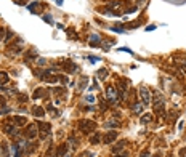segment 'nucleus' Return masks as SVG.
<instances>
[{
  "label": "nucleus",
  "mask_w": 186,
  "mask_h": 157,
  "mask_svg": "<svg viewBox=\"0 0 186 157\" xmlns=\"http://www.w3.org/2000/svg\"><path fill=\"white\" fill-rule=\"evenodd\" d=\"M77 127H79V130L82 132V133L88 135V133H92V132L96 130V122L88 120V119H82V120L77 122Z\"/></svg>",
  "instance_id": "1"
},
{
  "label": "nucleus",
  "mask_w": 186,
  "mask_h": 157,
  "mask_svg": "<svg viewBox=\"0 0 186 157\" xmlns=\"http://www.w3.org/2000/svg\"><path fill=\"white\" fill-rule=\"evenodd\" d=\"M138 95H140V98H141V104L143 106H149L151 104V93H149V90H148V87L141 85L140 90H138Z\"/></svg>",
  "instance_id": "2"
},
{
  "label": "nucleus",
  "mask_w": 186,
  "mask_h": 157,
  "mask_svg": "<svg viewBox=\"0 0 186 157\" xmlns=\"http://www.w3.org/2000/svg\"><path fill=\"white\" fill-rule=\"evenodd\" d=\"M37 127H39V135L43 138H47V136L52 133V125L48 124V122H43V120H39L37 122Z\"/></svg>",
  "instance_id": "3"
},
{
  "label": "nucleus",
  "mask_w": 186,
  "mask_h": 157,
  "mask_svg": "<svg viewBox=\"0 0 186 157\" xmlns=\"http://www.w3.org/2000/svg\"><path fill=\"white\" fill-rule=\"evenodd\" d=\"M37 128H39L37 124H29L24 130V136L28 139H35L37 136H39V130H37Z\"/></svg>",
  "instance_id": "4"
},
{
  "label": "nucleus",
  "mask_w": 186,
  "mask_h": 157,
  "mask_svg": "<svg viewBox=\"0 0 186 157\" xmlns=\"http://www.w3.org/2000/svg\"><path fill=\"white\" fill-rule=\"evenodd\" d=\"M117 138H119V133H117L116 130H109V132L104 133V136L101 138V141H103L104 144H111V143H114Z\"/></svg>",
  "instance_id": "5"
},
{
  "label": "nucleus",
  "mask_w": 186,
  "mask_h": 157,
  "mask_svg": "<svg viewBox=\"0 0 186 157\" xmlns=\"http://www.w3.org/2000/svg\"><path fill=\"white\" fill-rule=\"evenodd\" d=\"M3 132L6 133V135H10V136H18V127H16L15 124H8V122H5L3 124Z\"/></svg>",
  "instance_id": "6"
},
{
  "label": "nucleus",
  "mask_w": 186,
  "mask_h": 157,
  "mask_svg": "<svg viewBox=\"0 0 186 157\" xmlns=\"http://www.w3.org/2000/svg\"><path fill=\"white\" fill-rule=\"evenodd\" d=\"M59 64H61V67L64 71H66V72H76L77 71V64H74L72 61H67V59H61L59 61Z\"/></svg>",
  "instance_id": "7"
},
{
  "label": "nucleus",
  "mask_w": 186,
  "mask_h": 157,
  "mask_svg": "<svg viewBox=\"0 0 186 157\" xmlns=\"http://www.w3.org/2000/svg\"><path fill=\"white\" fill-rule=\"evenodd\" d=\"M32 98L34 100H40V98H48V90H45V88H35V91L32 93Z\"/></svg>",
  "instance_id": "8"
},
{
  "label": "nucleus",
  "mask_w": 186,
  "mask_h": 157,
  "mask_svg": "<svg viewBox=\"0 0 186 157\" xmlns=\"http://www.w3.org/2000/svg\"><path fill=\"white\" fill-rule=\"evenodd\" d=\"M11 122L16 125V127H26V125H28V119L23 117V115H16V117H13Z\"/></svg>",
  "instance_id": "9"
},
{
  "label": "nucleus",
  "mask_w": 186,
  "mask_h": 157,
  "mask_svg": "<svg viewBox=\"0 0 186 157\" xmlns=\"http://www.w3.org/2000/svg\"><path fill=\"white\" fill-rule=\"evenodd\" d=\"M32 115H34V117H37V119L45 117V109H43L42 106H34V107H32Z\"/></svg>",
  "instance_id": "10"
},
{
  "label": "nucleus",
  "mask_w": 186,
  "mask_h": 157,
  "mask_svg": "<svg viewBox=\"0 0 186 157\" xmlns=\"http://www.w3.org/2000/svg\"><path fill=\"white\" fill-rule=\"evenodd\" d=\"M106 95H107V98H109L114 104L117 103V93H116V90H114V87H111V85H109V87L106 88Z\"/></svg>",
  "instance_id": "11"
},
{
  "label": "nucleus",
  "mask_w": 186,
  "mask_h": 157,
  "mask_svg": "<svg viewBox=\"0 0 186 157\" xmlns=\"http://www.w3.org/2000/svg\"><path fill=\"white\" fill-rule=\"evenodd\" d=\"M67 143H61V144L58 146V149H56V156L55 157H64L67 154Z\"/></svg>",
  "instance_id": "12"
},
{
  "label": "nucleus",
  "mask_w": 186,
  "mask_h": 157,
  "mask_svg": "<svg viewBox=\"0 0 186 157\" xmlns=\"http://www.w3.org/2000/svg\"><path fill=\"white\" fill-rule=\"evenodd\" d=\"M100 45H101L100 35H98V34H93V35L90 37V47H95V48H96V47H100Z\"/></svg>",
  "instance_id": "13"
},
{
  "label": "nucleus",
  "mask_w": 186,
  "mask_h": 157,
  "mask_svg": "<svg viewBox=\"0 0 186 157\" xmlns=\"http://www.w3.org/2000/svg\"><path fill=\"white\" fill-rule=\"evenodd\" d=\"M100 143H101V135H100V132H95L90 136V144H100Z\"/></svg>",
  "instance_id": "14"
},
{
  "label": "nucleus",
  "mask_w": 186,
  "mask_h": 157,
  "mask_svg": "<svg viewBox=\"0 0 186 157\" xmlns=\"http://www.w3.org/2000/svg\"><path fill=\"white\" fill-rule=\"evenodd\" d=\"M87 85H88V77H82L79 82H77V88H79L80 91H82V90H85V88H87Z\"/></svg>",
  "instance_id": "15"
},
{
  "label": "nucleus",
  "mask_w": 186,
  "mask_h": 157,
  "mask_svg": "<svg viewBox=\"0 0 186 157\" xmlns=\"http://www.w3.org/2000/svg\"><path fill=\"white\" fill-rule=\"evenodd\" d=\"M10 82V76L6 72H3V71H0V87L2 85H6Z\"/></svg>",
  "instance_id": "16"
},
{
  "label": "nucleus",
  "mask_w": 186,
  "mask_h": 157,
  "mask_svg": "<svg viewBox=\"0 0 186 157\" xmlns=\"http://www.w3.org/2000/svg\"><path fill=\"white\" fill-rule=\"evenodd\" d=\"M107 76H109V72H107V69H104V67H103V69H100V71L96 72V77L100 78V80H106Z\"/></svg>",
  "instance_id": "17"
},
{
  "label": "nucleus",
  "mask_w": 186,
  "mask_h": 157,
  "mask_svg": "<svg viewBox=\"0 0 186 157\" xmlns=\"http://www.w3.org/2000/svg\"><path fill=\"white\" fill-rule=\"evenodd\" d=\"M66 143H67V148H72V149H76L77 146H79V144H77V143H79V141H77V139L74 138V136H69Z\"/></svg>",
  "instance_id": "18"
},
{
  "label": "nucleus",
  "mask_w": 186,
  "mask_h": 157,
  "mask_svg": "<svg viewBox=\"0 0 186 157\" xmlns=\"http://www.w3.org/2000/svg\"><path fill=\"white\" fill-rule=\"evenodd\" d=\"M140 120H141V124H143V125L149 124V122H153V114H143Z\"/></svg>",
  "instance_id": "19"
},
{
  "label": "nucleus",
  "mask_w": 186,
  "mask_h": 157,
  "mask_svg": "<svg viewBox=\"0 0 186 157\" xmlns=\"http://www.w3.org/2000/svg\"><path fill=\"white\" fill-rule=\"evenodd\" d=\"M125 144H127V139H120V141H119V143H117V144L112 148V152H119V151L124 148Z\"/></svg>",
  "instance_id": "20"
},
{
  "label": "nucleus",
  "mask_w": 186,
  "mask_h": 157,
  "mask_svg": "<svg viewBox=\"0 0 186 157\" xmlns=\"http://www.w3.org/2000/svg\"><path fill=\"white\" fill-rule=\"evenodd\" d=\"M120 5H122V2H119V0H112L111 3H107V5H106V8L107 10H114V8H119Z\"/></svg>",
  "instance_id": "21"
},
{
  "label": "nucleus",
  "mask_w": 186,
  "mask_h": 157,
  "mask_svg": "<svg viewBox=\"0 0 186 157\" xmlns=\"http://www.w3.org/2000/svg\"><path fill=\"white\" fill-rule=\"evenodd\" d=\"M141 107H143V104H141V103H138V101H135L133 104H130L132 112H140V111H141Z\"/></svg>",
  "instance_id": "22"
},
{
  "label": "nucleus",
  "mask_w": 186,
  "mask_h": 157,
  "mask_svg": "<svg viewBox=\"0 0 186 157\" xmlns=\"http://www.w3.org/2000/svg\"><path fill=\"white\" fill-rule=\"evenodd\" d=\"M53 95H58V96H59V95H63V96H64V88L63 87H56V88H53Z\"/></svg>",
  "instance_id": "23"
},
{
  "label": "nucleus",
  "mask_w": 186,
  "mask_h": 157,
  "mask_svg": "<svg viewBox=\"0 0 186 157\" xmlns=\"http://www.w3.org/2000/svg\"><path fill=\"white\" fill-rule=\"evenodd\" d=\"M37 5H39V2H32V3H29V5H28V10H29V11H32V13H35Z\"/></svg>",
  "instance_id": "24"
},
{
  "label": "nucleus",
  "mask_w": 186,
  "mask_h": 157,
  "mask_svg": "<svg viewBox=\"0 0 186 157\" xmlns=\"http://www.w3.org/2000/svg\"><path fill=\"white\" fill-rule=\"evenodd\" d=\"M47 111H48V112H52V114H53V115H59V112H58V111H56V109H55V107H53V106H52V104H48V106H47Z\"/></svg>",
  "instance_id": "25"
},
{
  "label": "nucleus",
  "mask_w": 186,
  "mask_h": 157,
  "mask_svg": "<svg viewBox=\"0 0 186 157\" xmlns=\"http://www.w3.org/2000/svg\"><path fill=\"white\" fill-rule=\"evenodd\" d=\"M34 58H37L35 52H26V59H34Z\"/></svg>",
  "instance_id": "26"
},
{
  "label": "nucleus",
  "mask_w": 186,
  "mask_h": 157,
  "mask_svg": "<svg viewBox=\"0 0 186 157\" xmlns=\"http://www.w3.org/2000/svg\"><path fill=\"white\" fill-rule=\"evenodd\" d=\"M13 37V32L11 30H6V34H5V39H3V42H10V39Z\"/></svg>",
  "instance_id": "27"
},
{
  "label": "nucleus",
  "mask_w": 186,
  "mask_h": 157,
  "mask_svg": "<svg viewBox=\"0 0 186 157\" xmlns=\"http://www.w3.org/2000/svg\"><path fill=\"white\" fill-rule=\"evenodd\" d=\"M104 127H119V122H106V124H104Z\"/></svg>",
  "instance_id": "28"
},
{
  "label": "nucleus",
  "mask_w": 186,
  "mask_h": 157,
  "mask_svg": "<svg viewBox=\"0 0 186 157\" xmlns=\"http://www.w3.org/2000/svg\"><path fill=\"white\" fill-rule=\"evenodd\" d=\"M58 78H59V82H61V83H67V82H69V78H67L66 76H58Z\"/></svg>",
  "instance_id": "29"
},
{
  "label": "nucleus",
  "mask_w": 186,
  "mask_h": 157,
  "mask_svg": "<svg viewBox=\"0 0 186 157\" xmlns=\"http://www.w3.org/2000/svg\"><path fill=\"white\" fill-rule=\"evenodd\" d=\"M43 21H45V23H50V24H52L53 19H52V16H50V15H45V16H43Z\"/></svg>",
  "instance_id": "30"
},
{
  "label": "nucleus",
  "mask_w": 186,
  "mask_h": 157,
  "mask_svg": "<svg viewBox=\"0 0 186 157\" xmlns=\"http://www.w3.org/2000/svg\"><path fill=\"white\" fill-rule=\"evenodd\" d=\"M95 154H92V152H88V151H85V152H82V156H79V157H93Z\"/></svg>",
  "instance_id": "31"
},
{
  "label": "nucleus",
  "mask_w": 186,
  "mask_h": 157,
  "mask_svg": "<svg viewBox=\"0 0 186 157\" xmlns=\"http://www.w3.org/2000/svg\"><path fill=\"white\" fill-rule=\"evenodd\" d=\"M10 111H11V109H10V107H5V109H0V115H2V114H8V112Z\"/></svg>",
  "instance_id": "32"
},
{
  "label": "nucleus",
  "mask_w": 186,
  "mask_h": 157,
  "mask_svg": "<svg viewBox=\"0 0 186 157\" xmlns=\"http://www.w3.org/2000/svg\"><path fill=\"white\" fill-rule=\"evenodd\" d=\"M6 104V100H5V98H3L2 96V95H0V106H2V107H3V106H5Z\"/></svg>",
  "instance_id": "33"
},
{
  "label": "nucleus",
  "mask_w": 186,
  "mask_h": 157,
  "mask_svg": "<svg viewBox=\"0 0 186 157\" xmlns=\"http://www.w3.org/2000/svg\"><path fill=\"white\" fill-rule=\"evenodd\" d=\"M88 59L92 61V63H98V61H100V58H98V56H90Z\"/></svg>",
  "instance_id": "34"
},
{
  "label": "nucleus",
  "mask_w": 186,
  "mask_h": 157,
  "mask_svg": "<svg viewBox=\"0 0 186 157\" xmlns=\"http://www.w3.org/2000/svg\"><path fill=\"white\" fill-rule=\"evenodd\" d=\"M26 2H28V0H15L16 5H26Z\"/></svg>",
  "instance_id": "35"
},
{
  "label": "nucleus",
  "mask_w": 186,
  "mask_h": 157,
  "mask_svg": "<svg viewBox=\"0 0 186 157\" xmlns=\"http://www.w3.org/2000/svg\"><path fill=\"white\" fill-rule=\"evenodd\" d=\"M114 157H128V152L124 151V152H120V154H117V156H114Z\"/></svg>",
  "instance_id": "36"
},
{
  "label": "nucleus",
  "mask_w": 186,
  "mask_h": 157,
  "mask_svg": "<svg viewBox=\"0 0 186 157\" xmlns=\"http://www.w3.org/2000/svg\"><path fill=\"white\" fill-rule=\"evenodd\" d=\"M140 157H149V151H143L140 154Z\"/></svg>",
  "instance_id": "37"
},
{
  "label": "nucleus",
  "mask_w": 186,
  "mask_h": 157,
  "mask_svg": "<svg viewBox=\"0 0 186 157\" xmlns=\"http://www.w3.org/2000/svg\"><path fill=\"white\" fill-rule=\"evenodd\" d=\"M87 101H90V103H93V101H95V96H93V95H88V96H87Z\"/></svg>",
  "instance_id": "38"
},
{
  "label": "nucleus",
  "mask_w": 186,
  "mask_h": 157,
  "mask_svg": "<svg viewBox=\"0 0 186 157\" xmlns=\"http://www.w3.org/2000/svg\"><path fill=\"white\" fill-rule=\"evenodd\" d=\"M18 100H19V101H26V100H28V96H24V95H19Z\"/></svg>",
  "instance_id": "39"
},
{
  "label": "nucleus",
  "mask_w": 186,
  "mask_h": 157,
  "mask_svg": "<svg viewBox=\"0 0 186 157\" xmlns=\"http://www.w3.org/2000/svg\"><path fill=\"white\" fill-rule=\"evenodd\" d=\"M180 156H181V157H186V148H183V149L180 151Z\"/></svg>",
  "instance_id": "40"
},
{
  "label": "nucleus",
  "mask_w": 186,
  "mask_h": 157,
  "mask_svg": "<svg viewBox=\"0 0 186 157\" xmlns=\"http://www.w3.org/2000/svg\"><path fill=\"white\" fill-rule=\"evenodd\" d=\"M37 61H39V64H45L47 63V59H43V58H39Z\"/></svg>",
  "instance_id": "41"
},
{
  "label": "nucleus",
  "mask_w": 186,
  "mask_h": 157,
  "mask_svg": "<svg viewBox=\"0 0 186 157\" xmlns=\"http://www.w3.org/2000/svg\"><path fill=\"white\" fill-rule=\"evenodd\" d=\"M180 69L183 71V72H186V64H181V66H180Z\"/></svg>",
  "instance_id": "42"
},
{
  "label": "nucleus",
  "mask_w": 186,
  "mask_h": 157,
  "mask_svg": "<svg viewBox=\"0 0 186 157\" xmlns=\"http://www.w3.org/2000/svg\"><path fill=\"white\" fill-rule=\"evenodd\" d=\"M154 29H156V26H148L146 27V30H154Z\"/></svg>",
  "instance_id": "43"
},
{
  "label": "nucleus",
  "mask_w": 186,
  "mask_h": 157,
  "mask_svg": "<svg viewBox=\"0 0 186 157\" xmlns=\"http://www.w3.org/2000/svg\"><path fill=\"white\" fill-rule=\"evenodd\" d=\"M63 2H64V0H56V5L61 6V5H63Z\"/></svg>",
  "instance_id": "44"
},
{
  "label": "nucleus",
  "mask_w": 186,
  "mask_h": 157,
  "mask_svg": "<svg viewBox=\"0 0 186 157\" xmlns=\"http://www.w3.org/2000/svg\"><path fill=\"white\" fill-rule=\"evenodd\" d=\"M0 157H2V143H0Z\"/></svg>",
  "instance_id": "45"
},
{
  "label": "nucleus",
  "mask_w": 186,
  "mask_h": 157,
  "mask_svg": "<svg viewBox=\"0 0 186 157\" xmlns=\"http://www.w3.org/2000/svg\"><path fill=\"white\" fill-rule=\"evenodd\" d=\"M154 157H162V156H161V154H157V156H154Z\"/></svg>",
  "instance_id": "46"
},
{
  "label": "nucleus",
  "mask_w": 186,
  "mask_h": 157,
  "mask_svg": "<svg viewBox=\"0 0 186 157\" xmlns=\"http://www.w3.org/2000/svg\"><path fill=\"white\" fill-rule=\"evenodd\" d=\"M64 157H71V156H69V154H66V156H64Z\"/></svg>",
  "instance_id": "47"
}]
</instances>
